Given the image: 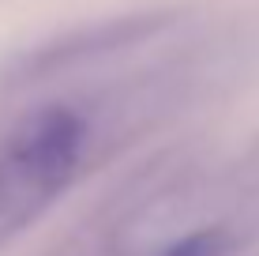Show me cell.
Wrapping results in <instances>:
<instances>
[{"mask_svg":"<svg viewBox=\"0 0 259 256\" xmlns=\"http://www.w3.org/2000/svg\"><path fill=\"white\" fill-rule=\"evenodd\" d=\"M229 252H233V237L226 230H218V226H207V230H192V234L177 237L158 256H229Z\"/></svg>","mask_w":259,"mask_h":256,"instance_id":"7a4b0ae2","label":"cell"},{"mask_svg":"<svg viewBox=\"0 0 259 256\" xmlns=\"http://www.w3.org/2000/svg\"><path fill=\"white\" fill-rule=\"evenodd\" d=\"M91 125L71 105H41L0 139V245L57 204L83 166Z\"/></svg>","mask_w":259,"mask_h":256,"instance_id":"6da1fadb","label":"cell"}]
</instances>
